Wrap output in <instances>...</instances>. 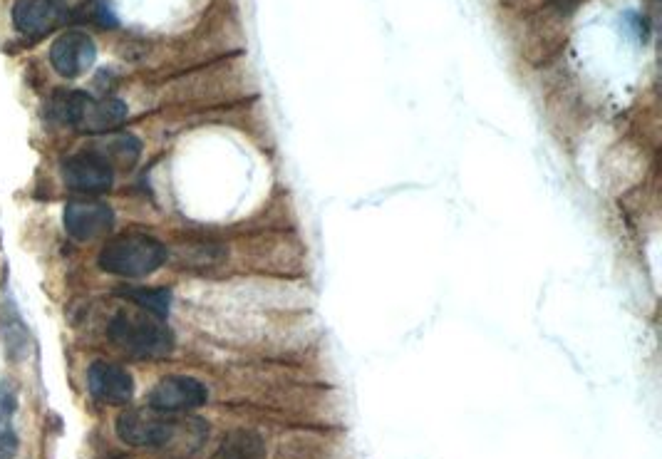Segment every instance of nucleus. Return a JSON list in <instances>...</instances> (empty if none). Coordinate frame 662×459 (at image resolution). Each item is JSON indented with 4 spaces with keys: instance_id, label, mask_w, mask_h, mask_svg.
<instances>
[{
    "instance_id": "1",
    "label": "nucleus",
    "mask_w": 662,
    "mask_h": 459,
    "mask_svg": "<svg viewBox=\"0 0 662 459\" xmlns=\"http://www.w3.org/2000/svg\"><path fill=\"white\" fill-rule=\"evenodd\" d=\"M62 125L82 134H105L127 120V107L115 97H92L80 90H60L50 107Z\"/></svg>"
},
{
    "instance_id": "2",
    "label": "nucleus",
    "mask_w": 662,
    "mask_h": 459,
    "mask_svg": "<svg viewBox=\"0 0 662 459\" xmlns=\"http://www.w3.org/2000/svg\"><path fill=\"white\" fill-rule=\"evenodd\" d=\"M112 343L134 358H164L172 353V330L149 311H122L112 318L107 328Z\"/></svg>"
},
{
    "instance_id": "3",
    "label": "nucleus",
    "mask_w": 662,
    "mask_h": 459,
    "mask_svg": "<svg viewBox=\"0 0 662 459\" xmlns=\"http://www.w3.org/2000/svg\"><path fill=\"white\" fill-rule=\"evenodd\" d=\"M167 261V249L157 239L147 234H122L115 236L100 251L102 271L115 273V276L142 278L157 271Z\"/></svg>"
},
{
    "instance_id": "4",
    "label": "nucleus",
    "mask_w": 662,
    "mask_h": 459,
    "mask_svg": "<svg viewBox=\"0 0 662 459\" xmlns=\"http://www.w3.org/2000/svg\"><path fill=\"white\" fill-rule=\"evenodd\" d=\"M117 435L132 447L157 450V447L169 445L174 440L177 422H172L164 412L152 410V407L149 410H124L117 417Z\"/></svg>"
},
{
    "instance_id": "5",
    "label": "nucleus",
    "mask_w": 662,
    "mask_h": 459,
    "mask_svg": "<svg viewBox=\"0 0 662 459\" xmlns=\"http://www.w3.org/2000/svg\"><path fill=\"white\" fill-rule=\"evenodd\" d=\"M62 179L72 192L102 194L115 182V167L100 152H80L62 164Z\"/></svg>"
},
{
    "instance_id": "6",
    "label": "nucleus",
    "mask_w": 662,
    "mask_h": 459,
    "mask_svg": "<svg viewBox=\"0 0 662 459\" xmlns=\"http://www.w3.org/2000/svg\"><path fill=\"white\" fill-rule=\"evenodd\" d=\"M115 226V211L100 199H72L65 206V229L72 239L92 241Z\"/></svg>"
},
{
    "instance_id": "7",
    "label": "nucleus",
    "mask_w": 662,
    "mask_h": 459,
    "mask_svg": "<svg viewBox=\"0 0 662 459\" xmlns=\"http://www.w3.org/2000/svg\"><path fill=\"white\" fill-rule=\"evenodd\" d=\"M204 385L196 378H186V375H172V378L159 380L157 388L149 395V407L164 415H174V412H189L196 410L206 402Z\"/></svg>"
},
{
    "instance_id": "8",
    "label": "nucleus",
    "mask_w": 662,
    "mask_h": 459,
    "mask_svg": "<svg viewBox=\"0 0 662 459\" xmlns=\"http://www.w3.org/2000/svg\"><path fill=\"white\" fill-rule=\"evenodd\" d=\"M97 48L92 43L90 35L80 33V30H70L62 33L50 48V63L62 77H80L95 65Z\"/></svg>"
},
{
    "instance_id": "9",
    "label": "nucleus",
    "mask_w": 662,
    "mask_h": 459,
    "mask_svg": "<svg viewBox=\"0 0 662 459\" xmlns=\"http://www.w3.org/2000/svg\"><path fill=\"white\" fill-rule=\"evenodd\" d=\"M87 385H90L92 397L107 405H127L134 395V380L127 370L120 365L97 360L87 370Z\"/></svg>"
},
{
    "instance_id": "10",
    "label": "nucleus",
    "mask_w": 662,
    "mask_h": 459,
    "mask_svg": "<svg viewBox=\"0 0 662 459\" xmlns=\"http://www.w3.org/2000/svg\"><path fill=\"white\" fill-rule=\"evenodd\" d=\"M62 20V5L58 0H18L13 8V23L20 33L43 38L55 30Z\"/></svg>"
},
{
    "instance_id": "11",
    "label": "nucleus",
    "mask_w": 662,
    "mask_h": 459,
    "mask_svg": "<svg viewBox=\"0 0 662 459\" xmlns=\"http://www.w3.org/2000/svg\"><path fill=\"white\" fill-rule=\"evenodd\" d=\"M15 393L8 385H0V459H13L18 452V435L13 430Z\"/></svg>"
},
{
    "instance_id": "12",
    "label": "nucleus",
    "mask_w": 662,
    "mask_h": 459,
    "mask_svg": "<svg viewBox=\"0 0 662 459\" xmlns=\"http://www.w3.org/2000/svg\"><path fill=\"white\" fill-rule=\"evenodd\" d=\"M263 455H266V447H263L261 437L248 430L231 432L224 440V447H221V457L224 459H261Z\"/></svg>"
},
{
    "instance_id": "13",
    "label": "nucleus",
    "mask_w": 662,
    "mask_h": 459,
    "mask_svg": "<svg viewBox=\"0 0 662 459\" xmlns=\"http://www.w3.org/2000/svg\"><path fill=\"white\" fill-rule=\"evenodd\" d=\"M120 296L129 298L142 311L154 313L159 318L167 316L169 301H172V293L164 291V288H120Z\"/></svg>"
},
{
    "instance_id": "14",
    "label": "nucleus",
    "mask_w": 662,
    "mask_h": 459,
    "mask_svg": "<svg viewBox=\"0 0 662 459\" xmlns=\"http://www.w3.org/2000/svg\"><path fill=\"white\" fill-rule=\"evenodd\" d=\"M112 157L120 164H132L139 157V142L134 137H120L110 144Z\"/></svg>"
}]
</instances>
